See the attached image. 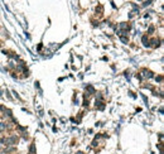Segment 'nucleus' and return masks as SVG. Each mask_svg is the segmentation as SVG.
<instances>
[{
	"label": "nucleus",
	"instance_id": "1",
	"mask_svg": "<svg viewBox=\"0 0 164 154\" xmlns=\"http://www.w3.org/2000/svg\"><path fill=\"white\" fill-rule=\"evenodd\" d=\"M141 72H143V75H140V76H141V78H143V77H148V78L153 77V73H152L150 71H148V70H143Z\"/></svg>",
	"mask_w": 164,
	"mask_h": 154
},
{
	"label": "nucleus",
	"instance_id": "2",
	"mask_svg": "<svg viewBox=\"0 0 164 154\" xmlns=\"http://www.w3.org/2000/svg\"><path fill=\"white\" fill-rule=\"evenodd\" d=\"M143 43H144V46L149 47V38H148V35H144L143 37Z\"/></svg>",
	"mask_w": 164,
	"mask_h": 154
},
{
	"label": "nucleus",
	"instance_id": "3",
	"mask_svg": "<svg viewBox=\"0 0 164 154\" xmlns=\"http://www.w3.org/2000/svg\"><path fill=\"white\" fill-rule=\"evenodd\" d=\"M29 154H35V145H34V143L31 145V148H29Z\"/></svg>",
	"mask_w": 164,
	"mask_h": 154
},
{
	"label": "nucleus",
	"instance_id": "4",
	"mask_svg": "<svg viewBox=\"0 0 164 154\" xmlns=\"http://www.w3.org/2000/svg\"><path fill=\"white\" fill-rule=\"evenodd\" d=\"M120 39H121V42H124V43H128L129 42V38H128V37H120Z\"/></svg>",
	"mask_w": 164,
	"mask_h": 154
}]
</instances>
